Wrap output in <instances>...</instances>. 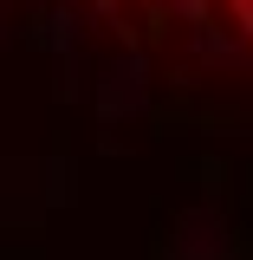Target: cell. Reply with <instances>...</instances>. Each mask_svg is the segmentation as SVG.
I'll use <instances>...</instances> for the list:
<instances>
[{
	"label": "cell",
	"instance_id": "277c9868",
	"mask_svg": "<svg viewBox=\"0 0 253 260\" xmlns=\"http://www.w3.org/2000/svg\"><path fill=\"white\" fill-rule=\"evenodd\" d=\"M162 20H175V26H201V20H214V0H162Z\"/></svg>",
	"mask_w": 253,
	"mask_h": 260
},
{
	"label": "cell",
	"instance_id": "7a4b0ae2",
	"mask_svg": "<svg viewBox=\"0 0 253 260\" xmlns=\"http://www.w3.org/2000/svg\"><path fill=\"white\" fill-rule=\"evenodd\" d=\"M189 59H201V65H221V72H234V65L247 59V39H240V32H221L214 20H201V26H189Z\"/></svg>",
	"mask_w": 253,
	"mask_h": 260
},
{
	"label": "cell",
	"instance_id": "6da1fadb",
	"mask_svg": "<svg viewBox=\"0 0 253 260\" xmlns=\"http://www.w3.org/2000/svg\"><path fill=\"white\" fill-rule=\"evenodd\" d=\"M97 111H104L111 124L143 111V52H136V46H130L117 65H104V85H97Z\"/></svg>",
	"mask_w": 253,
	"mask_h": 260
},
{
	"label": "cell",
	"instance_id": "5b68a950",
	"mask_svg": "<svg viewBox=\"0 0 253 260\" xmlns=\"http://www.w3.org/2000/svg\"><path fill=\"white\" fill-rule=\"evenodd\" d=\"M85 13L104 20V26H124V0H85Z\"/></svg>",
	"mask_w": 253,
	"mask_h": 260
},
{
	"label": "cell",
	"instance_id": "3957f363",
	"mask_svg": "<svg viewBox=\"0 0 253 260\" xmlns=\"http://www.w3.org/2000/svg\"><path fill=\"white\" fill-rule=\"evenodd\" d=\"M32 39H39L46 52H65V59H71V46H78V13H71V7H46L39 26H32Z\"/></svg>",
	"mask_w": 253,
	"mask_h": 260
},
{
	"label": "cell",
	"instance_id": "8992f818",
	"mask_svg": "<svg viewBox=\"0 0 253 260\" xmlns=\"http://www.w3.org/2000/svg\"><path fill=\"white\" fill-rule=\"evenodd\" d=\"M227 13H234V32L253 39V0H227Z\"/></svg>",
	"mask_w": 253,
	"mask_h": 260
}]
</instances>
